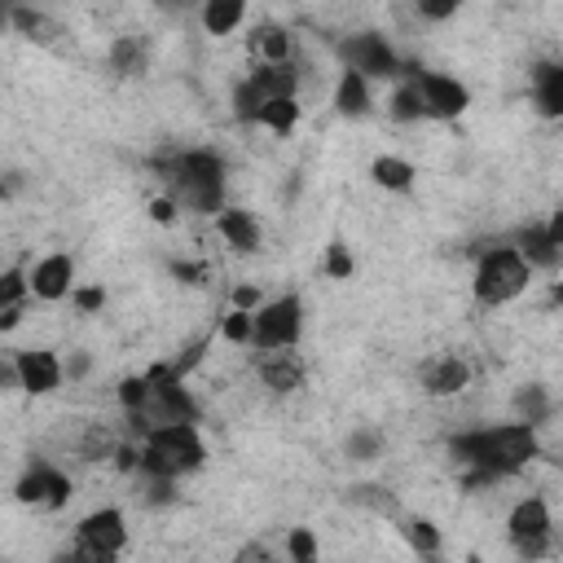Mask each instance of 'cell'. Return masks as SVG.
<instances>
[{"label": "cell", "mask_w": 563, "mask_h": 563, "mask_svg": "<svg viewBox=\"0 0 563 563\" xmlns=\"http://www.w3.org/2000/svg\"><path fill=\"white\" fill-rule=\"evenodd\" d=\"M75 255L66 251H48L31 264V299H44V303H57L75 290Z\"/></svg>", "instance_id": "4fadbf2b"}, {"label": "cell", "mask_w": 563, "mask_h": 563, "mask_svg": "<svg viewBox=\"0 0 563 563\" xmlns=\"http://www.w3.org/2000/svg\"><path fill=\"white\" fill-rule=\"evenodd\" d=\"M343 449H347L352 462H374V457L383 453V431H378V427H356V431L343 440Z\"/></svg>", "instance_id": "4dcf8cb0"}, {"label": "cell", "mask_w": 563, "mask_h": 563, "mask_svg": "<svg viewBox=\"0 0 563 563\" xmlns=\"http://www.w3.org/2000/svg\"><path fill=\"white\" fill-rule=\"evenodd\" d=\"M550 409H554V400H550V387H545V383H523V387L515 391V418L541 427V422L550 418Z\"/></svg>", "instance_id": "484cf974"}, {"label": "cell", "mask_w": 563, "mask_h": 563, "mask_svg": "<svg viewBox=\"0 0 563 563\" xmlns=\"http://www.w3.org/2000/svg\"><path fill=\"white\" fill-rule=\"evenodd\" d=\"M532 106H537L541 119L563 123V57L532 66Z\"/></svg>", "instance_id": "e0dca14e"}, {"label": "cell", "mask_w": 563, "mask_h": 563, "mask_svg": "<svg viewBox=\"0 0 563 563\" xmlns=\"http://www.w3.org/2000/svg\"><path fill=\"white\" fill-rule=\"evenodd\" d=\"M9 22H13V31H18V35L40 40V44H48V40L57 35V26H53L40 9H31V4H13V9H9Z\"/></svg>", "instance_id": "83f0119b"}, {"label": "cell", "mask_w": 563, "mask_h": 563, "mask_svg": "<svg viewBox=\"0 0 563 563\" xmlns=\"http://www.w3.org/2000/svg\"><path fill=\"white\" fill-rule=\"evenodd\" d=\"M273 97H299V70H295V62H255L246 70V79L233 88V114L242 123H255V114Z\"/></svg>", "instance_id": "5b68a950"}, {"label": "cell", "mask_w": 563, "mask_h": 563, "mask_svg": "<svg viewBox=\"0 0 563 563\" xmlns=\"http://www.w3.org/2000/svg\"><path fill=\"white\" fill-rule=\"evenodd\" d=\"M198 18H202L207 35L224 40V35H233L246 22V0H202L198 4Z\"/></svg>", "instance_id": "603a6c76"}, {"label": "cell", "mask_w": 563, "mask_h": 563, "mask_svg": "<svg viewBox=\"0 0 563 563\" xmlns=\"http://www.w3.org/2000/svg\"><path fill=\"white\" fill-rule=\"evenodd\" d=\"M128 550V515L119 506H97L75 523V554L84 559H119Z\"/></svg>", "instance_id": "52a82bcc"}, {"label": "cell", "mask_w": 563, "mask_h": 563, "mask_svg": "<svg viewBox=\"0 0 563 563\" xmlns=\"http://www.w3.org/2000/svg\"><path fill=\"white\" fill-rule=\"evenodd\" d=\"M545 229H550V238H554V246H563V207H554V211H550V220H545Z\"/></svg>", "instance_id": "60d3db41"}, {"label": "cell", "mask_w": 563, "mask_h": 563, "mask_svg": "<svg viewBox=\"0 0 563 563\" xmlns=\"http://www.w3.org/2000/svg\"><path fill=\"white\" fill-rule=\"evenodd\" d=\"M550 303H563V282H554V286H550Z\"/></svg>", "instance_id": "b9f144b4"}, {"label": "cell", "mask_w": 563, "mask_h": 563, "mask_svg": "<svg viewBox=\"0 0 563 563\" xmlns=\"http://www.w3.org/2000/svg\"><path fill=\"white\" fill-rule=\"evenodd\" d=\"M369 180H374L378 189H387V194H409L413 180H418V167H413L409 158H400V154H378V158L369 163Z\"/></svg>", "instance_id": "7402d4cb"}, {"label": "cell", "mask_w": 563, "mask_h": 563, "mask_svg": "<svg viewBox=\"0 0 563 563\" xmlns=\"http://www.w3.org/2000/svg\"><path fill=\"white\" fill-rule=\"evenodd\" d=\"M246 53H251V62H290L295 40H290L286 26L264 22V26H255V31L246 35Z\"/></svg>", "instance_id": "44dd1931"}, {"label": "cell", "mask_w": 563, "mask_h": 563, "mask_svg": "<svg viewBox=\"0 0 563 563\" xmlns=\"http://www.w3.org/2000/svg\"><path fill=\"white\" fill-rule=\"evenodd\" d=\"M216 233H220V242L229 246V251H238V255H255L260 246H264V224H260V216L255 211H246V207H220L216 211Z\"/></svg>", "instance_id": "2e32d148"}, {"label": "cell", "mask_w": 563, "mask_h": 563, "mask_svg": "<svg viewBox=\"0 0 563 563\" xmlns=\"http://www.w3.org/2000/svg\"><path fill=\"white\" fill-rule=\"evenodd\" d=\"M303 339V299L295 290L273 295L255 308V347L273 352V347H299Z\"/></svg>", "instance_id": "8992f818"}, {"label": "cell", "mask_w": 563, "mask_h": 563, "mask_svg": "<svg viewBox=\"0 0 563 563\" xmlns=\"http://www.w3.org/2000/svg\"><path fill=\"white\" fill-rule=\"evenodd\" d=\"M515 246L523 251V260H528L537 273H554V268H559V260H563V246H554V238H550L545 220L523 224V229L515 233Z\"/></svg>", "instance_id": "d6986e66"}, {"label": "cell", "mask_w": 563, "mask_h": 563, "mask_svg": "<svg viewBox=\"0 0 563 563\" xmlns=\"http://www.w3.org/2000/svg\"><path fill=\"white\" fill-rule=\"evenodd\" d=\"M106 66L119 75V79H136L145 75L150 66V44L141 35H114L110 48H106Z\"/></svg>", "instance_id": "ffe728a7"}, {"label": "cell", "mask_w": 563, "mask_h": 563, "mask_svg": "<svg viewBox=\"0 0 563 563\" xmlns=\"http://www.w3.org/2000/svg\"><path fill=\"white\" fill-rule=\"evenodd\" d=\"M70 303H75V312L92 317V312L106 308V286H75V290H70Z\"/></svg>", "instance_id": "e575fe53"}, {"label": "cell", "mask_w": 563, "mask_h": 563, "mask_svg": "<svg viewBox=\"0 0 563 563\" xmlns=\"http://www.w3.org/2000/svg\"><path fill=\"white\" fill-rule=\"evenodd\" d=\"M70 493H75L70 475L62 466H53V462H31L13 484V497L22 506H35V510H62L70 501Z\"/></svg>", "instance_id": "7c38bea8"}, {"label": "cell", "mask_w": 563, "mask_h": 563, "mask_svg": "<svg viewBox=\"0 0 563 563\" xmlns=\"http://www.w3.org/2000/svg\"><path fill=\"white\" fill-rule=\"evenodd\" d=\"M532 264L523 260V251L510 242V246H488L479 260H475V273H471V295L484 303V308H506L515 303L528 282H532Z\"/></svg>", "instance_id": "277c9868"}, {"label": "cell", "mask_w": 563, "mask_h": 563, "mask_svg": "<svg viewBox=\"0 0 563 563\" xmlns=\"http://www.w3.org/2000/svg\"><path fill=\"white\" fill-rule=\"evenodd\" d=\"M114 396H119V405H123L128 418H132V413H145L150 400H154V378H150V374H128Z\"/></svg>", "instance_id": "f1b7e54d"}, {"label": "cell", "mask_w": 563, "mask_h": 563, "mask_svg": "<svg viewBox=\"0 0 563 563\" xmlns=\"http://www.w3.org/2000/svg\"><path fill=\"white\" fill-rule=\"evenodd\" d=\"M207 466V440L198 422H154L141 435V466L136 475H163V479H185Z\"/></svg>", "instance_id": "3957f363"}, {"label": "cell", "mask_w": 563, "mask_h": 563, "mask_svg": "<svg viewBox=\"0 0 563 563\" xmlns=\"http://www.w3.org/2000/svg\"><path fill=\"white\" fill-rule=\"evenodd\" d=\"M229 303H233V308H251V312H255V308L264 303V295H260V286H251V282H242V286H233V295H229Z\"/></svg>", "instance_id": "8d00e7d4"}, {"label": "cell", "mask_w": 563, "mask_h": 563, "mask_svg": "<svg viewBox=\"0 0 563 563\" xmlns=\"http://www.w3.org/2000/svg\"><path fill=\"white\" fill-rule=\"evenodd\" d=\"M220 339L233 347H255V312L229 303V312L220 317Z\"/></svg>", "instance_id": "4316f807"}, {"label": "cell", "mask_w": 563, "mask_h": 563, "mask_svg": "<svg viewBox=\"0 0 563 563\" xmlns=\"http://www.w3.org/2000/svg\"><path fill=\"white\" fill-rule=\"evenodd\" d=\"M334 110L343 119H365L374 110V79H365L361 70H339V84H334Z\"/></svg>", "instance_id": "ac0fdd59"}, {"label": "cell", "mask_w": 563, "mask_h": 563, "mask_svg": "<svg viewBox=\"0 0 563 563\" xmlns=\"http://www.w3.org/2000/svg\"><path fill=\"white\" fill-rule=\"evenodd\" d=\"M409 4L418 9L422 22H449V18H457V9H462L466 0H409Z\"/></svg>", "instance_id": "836d02e7"}, {"label": "cell", "mask_w": 563, "mask_h": 563, "mask_svg": "<svg viewBox=\"0 0 563 563\" xmlns=\"http://www.w3.org/2000/svg\"><path fill=\"white\" fill-rule=\"evenodd\" d=\"M255 374H260V383H264L268 391L290 396V391H299V387H303L308 365H303V356H299L295 347H273V352H260Z\"/></svg>", "instance_id": "9a60e30c"}, {"label": "cell", "mask_w": 563, "mask_h": 563, "mask_svg": "<svg viewBox=\"0 0 563 563\" xmlns=\"http://www.w3.org/2000/svg\"><path fill=\"white\" fill-rule=\"evenodd\" d=\"M449 453L475 479H506V475L523 471L541 453V440H537V427L532 422L510 418V422H484V427L457 431L449 440Z\"/></svg>", "instance_id": "6da1fadb"}, {"label": "cell", "mask_w": 563, "mask_h": 563, "mask_svg": "<svg viewBox=\"0 0 563 563\" xmlns=\"http://www.w3.org/2000/svg\"><path fill=\"white\" fill-rule=\"evenodd\" d=\"M400 532H405V541H409L413 554H440V528L431 519H409Z\"/></svg>", "instance_id": "1f68e13d"}, {"label": "cell", "mask_w": 563, "mask_h": 563, "mask_svg": "<svg viewBox=\"0 0 563 563\" xmlns=\"http://www.w3.org/2000/svg\"><path fill=\"white\" fill-rule=\"evenodd\" d=\"M418 97H422V110L427 119H440V123H453L471 110V88L457 79V75H444V70H409Z\"/></svg>", "instance_id": "30bf717a"}, {"label": "cell", "mask_w": 563, "mask_h": 563, "mask_svg": "<svg viewBox=\"0 0 563 563\" xmlns=\"http://www.w3.org/2000/svg\"><path fill=\"white\" fill-rule=\"evenodd\" d=\"M180 211H185V207H180L172 194L150 198V220H154V224H163V229H167V224H176V220H180Z\"/></svg>", "instance_id": "d590c367"}, {"label": "cell", "mask_w": 563, "mask_h": 563, "mask_svg": "<svg viewBox=\"0 0 563 563\" xmlns=\"http://www.w3.org/2000/svg\"><path fill=\"white\" fill-rule=\"evenodd\" d=\"M88 365H92V361H88L84 352H75V356L66 361V378H84V374H88Z\"/></svg>", "instance_id": "ab89813d"}, {"label": "cell", "mask_w": 563, "mask_h": 563, "mask_svg": "<svg viewBox=\"0 0 563 563\" xmlns=\"http://www.w3.org/2000/svg\"><path fill=\"white\" fill-rule=\"evenodd\" d=\"M158 176L167 185V194L185 207V211H198V216H216L224 207V185H229V167L216 150L207 145H194V150H172L163 154L158 163Z\"/></svg>", "instance_id": "7a4b0ae2"}, {"label": "cell", "mask_w": 563, "mask_h": 563, "mask_svg": "<svg viewBox=\"0 0 563 563\" xmlns=\"http://www.w3.org/2000/svg\"><path fill=\"white\" fill-rule=\"evenodd\" d=\"M22 312H26V303H0V330H4V334L18 330V325H22Z\"/></svg>", "instance_id": "74e56055"}, {"label": "cell", "mask_w": 563, "mask_h": 563, "mask_svg": "<svg viewBox=\"0 0 563 563\" xmlns=\"http://www.w3.org/2000/svg\"><path fill=\"white\" fill-rule=\"evenodd\" d=\"M339 57L347 70H361L365 79H400L405 75V66L383 31H352L347 40H339Z\"/></svg>", "instance_id": "9c48e42d"}, {"label": "cell", "mask_w": 563, "mask_h": 563, "mask_svg": "<svg viewBox=\"0 0 563 563\" xmlns=\"http://www.w3.org/2000/svg\"><path fill=\"white\" fill-rule=\"evenodd\" d=\"M26 396H53L66 383V361L53 347H22L13 352L9 369H4Z\"/></svg>", "instance_id": "8fae6325"}, {"label": "cell", "mask_w": 563, "mask_h": 563, "mask_svg": "<svg viewBox=\"0 0 563 563\" xmlns=\"http://www.w3.org/2000/svg\"><path fill=\"white\" fill-rule=\"evenodd\" d=\"M506 537L510 545L523 554V559H537L550 550V537H554V515H550V501L541 493H528L510 506L506 515Z\"/></svg>", "instance_id": "ba28073f"}, {"label": "cell", "mask_w": 563, "mask_h": 563, "mask_svg": "<svg viewBox=\"0 0 563 563\" xmlns=\"http://www.w3.org/2000/svg\"><path fill=\"white\" fill-rule=\"evenodd\" d=\"M418 383H422V391H427L431 400H444V396H457V391L471 387V365H466L457 352H435V356L422 361Z\"/></svg>", "instance_id": "5bb4252c"}, {"label": "cell", "mask_w": 563, "mask_h": 563, "mask_svg": "<svg viewBox=\"0 0 563 563\" xmlns=\"http://www.w3.org/2000/svg\"><path fill=\"white\" fill-rule=\"evenodd\" d=\"M172 273H176V277H185L189 286H198V282L207 277V268H202V264H172Z\"/></svg>", "instance_id": "f35d334b"}, {"label": "cell", "mask_w": 563, "mask_h": 563, "mask_svg": "<svg viewBox=\"0 0 563 563\" xmlns=\"http://www.w3.org/2000/svg\"><path fill=\"white\" fill-rule=\"evenodd\" d=\"M321 273H325L330 282H347V277L356 273V255H352V246H347L343 238L325 242V260H321Z\"/></svg>", "instance_id": "f546056e"}, {"label": "cell", "mask_w": 563, "mask_h": 563, "mask_svg": "<svg viewBox=\"0 0 563 563\" xmlns=\"http://www.w3.org/2000/svg\"><path fill=\"white\" fill-rule=\"evenodd\" d=\"M299 123V97H273L260 114H255V128L273 132V136H290Z\"/></svg>", "instance_id": "d4e9b609"}, {"label": "cell", "mask_w": 563, "mask_h": 563, "mask_svg": "<svg viewBox=\"0 0 563 563\" xmlns=\"http://www.w3.org/2000/svg\"><path fill=\"white\" fill-rule=\"evenodd\" d=\"M387 119H391V123H422V119H427L422 97H418L409 70L396 79V88H391V97H387Z\"/></svg>", "instance_id": "cb8c5ba5"}, {"label": "cell", "mask_w": 563, "mask_h": 563, "mask_svg": "<svg viewBox=\"0 0 563 563\" xmlns=\"http://www.w3.org/2000/svg\"><path fill=\"white\" fill-rule=\"evenodd\" d=\"M286 554H290L295 563L317 559V537H312V528H290V532H286Z\"/></svg>", "instance_id": "d6a6232c"}]
</instances>
